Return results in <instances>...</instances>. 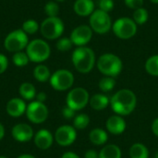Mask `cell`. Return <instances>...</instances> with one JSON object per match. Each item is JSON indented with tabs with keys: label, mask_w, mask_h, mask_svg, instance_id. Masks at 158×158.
Instances as JSON below:
<instances>
[{
	"label": "cell",
	"mask_w": 158,
	"mask_h": 158,
	"mask_svg": "<svg viewBox=\"0 0 158 158\" xmlns=\"http://www.w3.org/2000/svg\"><path fill=\"white\" fill-rule=\"evenodd\" d=\"M44 11L48 17H57L59 12V6L56 2H48L44 6Z\"/></svg>",
	"instance_id": "cell-31"
},
{
	"label": "cell",
	"mask_w": 158,
	"mask_h": 158,
	"mask_svg": "<svg viewBox=\"0 0 158 158\" xmlns=\"http://www.w3.org/2000/svg\"><path fill=\"white\" fill-rule=\"evenodd\" d=\"M106 127L108 132L114 135H119L126 130V122L124 118L119 115H113L108 118L106 123Z\"/></svg>",
	"instance_id": "cell-15"
},
{
	"label": "cell",
	"mask_w": 158,
	"mask_h": 158,
	"mask_svg": "<svg viewBox=\"0 0 158 158\" xmlns=\"http://www.w3.org/2000/svg\"><path fill=\"white\" fill-rule=\"evenodd\" d=\"M54 142V136L47 130L39 131L34 136V143L35 145L42 150H46L50 148Z\"/></svg>",
	"instance_id": "cell-17"
},
{
	"label": "cell",
	"mask_w": 158,
	"mask_h": 158,
	"mask_svg": "<svg viewBox=\"0 0 158 158\" xmlns=\"http://www.w3.org/2000/svg\"><path fill=\"white\" fill-rule=\"evenodd\" d=\"M77 138L76 129L69 125L60 126L55 133V140L60 146L71 145Z\"/></svg>",
	"instance_id": "cell-12"
},
{
	"label": "cell",
	"mask_w": 158,
	"mask_h": 158,
	"mask_svg": "<svg viewBox=\"0 0 158 158\" xmlns=\"http://www.w3.org/2000/svg\"><path fill=\"white\" fill-rule=\"evenodd\" d=\"M93 37V30L90 26L87 25H80L76 27L71 34L70 40L73 44L78 46H85Z\"/></svg>",
	"instance_id": "cell-13"
},
{
	"label": "cell",
	"mask_w": 158,
	"mask_h": 158,
	"mask_svg": "<svg viewBox=\"0 0 158 158\" xmlns=\"http://www.w3.org/2000/svg\"><path fill=\"white\" fill-rule=\"evenodd\" d=\"M73 8L75 13L81 17L91 16L94 11V3L93 0H76Z\"/></svg>",
	"instance_id": "cell-18"
},
{
	"label": "cell",
	"mask_w": 158,
	"mask_h": 158,
	"mask_svg": "<svg viewBox=\"0 0 158 158\" xmlns=\"http://www.w3.org/2000/svg\"><path fill=\"white\" fill-rule=\"evenodd\" d=\"M40 31L44 38L55 40L62 35L64 23L58 17H48L41 23Z\"/></svg>",
	"instance_id": "cell-5"
},
{
	"label": "cell",
	"mask_w": 158,
	"mask_h": 158,
	"mask_svg": "<svg viewBox=\"0 0 158 158\" xmlns=\"http://www.w3.org/2000/svg\"><path fill=\"white\" fill-rule=\"evenodd\" d=\"M33 77L40 82H44L50 80V70L44 65H38L33 69Z\"/></svg>",
	"instance_id": "cell-24"
},
{
	"label": "cell",
	"mask_w": 158,
	"mask_h": 158,
	"mask_svg": "<svg viewBox=\"0 0 158 158\" xmlns=\"http://www.w3.org/2000/svg\"><path fill=\"white\" fill-rule=\"evenodd\" d=\"M90 27L95 32L104 34L112 28L111 18L107 12L101 9L94 10L90 16Z\"/></svg>",
	"instance_id": "cell-9"
},
{
	"label": "cell",
	"mask_w": 158,
	"mask_h": 158,
	"mask_svg": "<svg viewBox=\"0 0 158 158\" xmlns=\"http://www.w3.org/2000/svg\"><path fill=\"white\" fill-rule=\"evenodd\" d=\"M26 115L28 119L32 123L41 124L48 118V108L44 103L34 101L27 106Z\"/></svg>",
	"instance_id": "cell-11"
},
{
	"label": "cell",
	"mask_w": 158,
	"mask_h": 158,
	"mask_svg": "<svg viewBox=\"0 0 158 158\" xmlns=\"http://www.w3.org/2000/svg\"><path fill=\"white\" fill-rule=\"evenodd\" d=\"M36 98H37L36 101L41 102V103H44L46 100V94L44 93H43V92L42 93H39V94H36Z\"/></svg>",
	"instance_id": "cell-39"
},
{
	"label": "cell",
	"mask_w": 158,
	"mask_h": 158,
	"mask_svg": "<svg viewBox=\"0 0 158 158\" xmlns=\"http://www.w3.org/2000/svg\"><path fill=\"white\" fill-rule=\"evenodd\" d=\"M51 86L56 91H67L74 83V76L68 69H58L50 77Z\"/></svg>",
	"instance_id": "cell-10"
},
{
	"label": "cell",
	"mask_w": 158,
	"mask_h": 158,
	"mask_svg": "<svg viewBox=\"0 0 158 158\" xmlns=\"http://www.w3.org/2000/svg\"><path fill=\"white\" fill-rule=\"evenodd\" d=\"M112 30L117 37L127 40L132 38L137 32V24L129 18L118 19L112 25Z\"/></svg>",
	"instance_id": "cell-8"
},
{
	"label": "cell",
	"mask_w": 158,
	"mask_h": 158,
	"mask_svg": "<svg viewBox=\"0 0 158 158\" xmlns=\"http://www.w3.org/2000/svg\"><path fill=\"white\" fill-rule=\"evenodd\" d=\"M130 156L131 158H149V151L144 144L136 143L130 148Z\"/></svg>",
	"instance_id": "cell-22"
},
{
	"label": "cell",
	"mask_w": 158,
	"mask_h": 158,
	"mask_svg": "<svg viewBox=\"0 0 158 158\" xmlns=\"http://www.w3.org/2000/svg\"><path fill=\"white\" fill-rule=\"evenodd\" d=\"M90 123V118L86 114H79L75 116L73 120V127L76 130H84L88 127Z\"/></svg>",
	"instance_id": "cell-26"
},
{
	"label": "cell",
	"mask_w": 158,
	"mask_h": 158,
	"mask_svg": "<svg viewBox=\"0 0 158 158\" xmlns=\"http://www.w3.org/2000/svg\"><path fill=\"white\" fill-rule=\"evenodd\" d=\"M97 69L107 77H116L122 70L121 59L114 54H104L97 60Z\"/></svg>",
	"instance_id": "cell-3"
},
{
	"label": "cell",
	"mask_w": 158,
	"mask_h": 158,
	"mask_svg": "<svg viewBox=\"0 0 158 158\" xmlns=\"http://www.w3.org/2000/svg\"><path fill=\"white\" fill-rule=\"evenodd\" d=\"M72 63L79 72L89 73L95 64L94 52L90 47L79 46L72 54Z\"/></svg>",
	"instance_id": "cell-2"
},
{
	"label": "cell",
	"mask_w": 158,
	"mask_h": 158,
	"mask_svg": "<svg viewBox=\"0 0 158 158\" xmlns=\"http://www.w3.org/2000/svg\"><path fill=\"white\" fill-rule=\"evenodd\" d=\"M155 158H158V151H157V152H156V156H155Z\"/></svg>",
	"instance_id": "cell-44"
},
{
	"label": "cell",
	"mask_w": 158,
	"mask_h": 158,
	"mask_svg": "<svg viewBox=\"0 0 158 158\" xmlns=\"http://www.w3.org/2000/svg\"><path fill=\"white\" fill-rule=\"evenodd\" d=\"M145 69L148 74L158 77V55L152 56L146 60Z\"/></svg>",
	"instance_id": "cell-25"
},
{
	"label": "cell",
	"mask_w": 158,
	"mask_h": 158,
	"mask_svg": "<svg viewBox=\"0 0 158 158\" xmlns=\"http://www.w3.org/2000/svg\"><path fill=\"white\" fill-rule=\"evenodd\" d=\"M39 29V25L34 19H28L22 24V31L26 34H34Z\"/></svg>",
	"instance_id": "cell-30"
},
{
	"label": "cell",
	"mask_w": 158,
	"mask_h": 158,
	"mask_svg": "<svg viewBox=\"0 0 158 158\" xmlns=\"http://www.w3.org/2000/svg\"><path fill=\"white\" fill-rule=\"evenodd\" d=\"M116 85V81L113 77H104L100 80L99 83H98V86H99V89L104 92V93H107V92H110L114 89Z\"/></svg>",
	"instance_id": "cell-27"
},
{
	"label": "cell",
	"mask_w": 158,
	"mask_h": 158,
	"mask_svg": "<svg viewBox=\"0 0 158 158\" xmlns=\"http://www.w3.org/2000/svg\"><path fill=\"white\" fill-rule=\"evenodd\" d=\"M84 158H99V154L95 150H88L84 154Z\"/></svg>",
	"instance_id": "cell-37"
},
{
	"label": "cell",
	"mask_w": 158,
	"mask_h": 158,
	"mask_svg": "<svg viewBox=\"0 0 158 158\" xmlns=\"http://www.w3.org/2000/svg\"><path fill=\"white\" fill-rule=\"evenodd\" d=\"M61 158H81L78 155H76L75 153H73V152H67V153H65Z\"/></svg>",
	"instance_id": "cell-40"
},
{
	"label": "cell",
	"mask_w": 158,
	"mask_h": 158,
	"mask_svg": "<svg viewBox=\"0 0 158 158\" xmlns=\"http://www.w3.org/2000/svg\"><path fill=\"white\" fill-rule=\"evenodd\" d=\"M72 44L70 38H60L56 43V48L61 52H67L71 49Z\"/></svg>",
	"instance_id": "cell-32"
},
{
	"label": "cell",
	"mask_w": 158,
	"mask_h": 158,
	"mask_svg": "<svg viewBox=\"0 0 158 158\" xmlns=\"http://www.w3.org/2000/svg\"><path fill=\"white\" fill-rule=\"evenodd\" d=\"M56 1H57V2H63V1H65V0H56Z\"/></svg>",
	"instance_id": "cell-45"
},
{
	"label": "cell",
	"mask_w": 158,
	"mask_h": 158,
	"mask_svg": "<svg viewBox=\"0 0 158 158\" xmlns=\"http://www.w3.org/2000/svg\"><path fill=\"white\" fill-rule=\"evenodd\" d=\"M0 158H7V157H6V156H0Z\"/></svg>",
	"instance_id": "cell-46"
},
{
	"label": "cell",
	"mask_w": 158,
	"mask_h": 158,
	"mask_svg": "<svg viewBox=\"0 0 158 158\" xmlns=\"http://www.w3.org/2000/svg\"><path fill=\"white\" fill-rule=\"evenodd\" d=\"M8 66V60L6 56L3 54H0V74L4 73Z\"/></svg>",
	"instance_id": "cell-36"
},
{
	"label": "cell",
	"mask_w": 158,
	"mask_h": 158,
	"mask_svg": "<svg viewBox=\"0 0 158 158\" xmlns=\"http://www.w3.org/2000/svg\"><path fill=\"white\" fill-rule=\"evenodd\" d=\"M133 20L136 24H144L148 20V11L143 7L135 9L133 12Z\"/></svg>",
	"instance_id": "cell-28"
},
{
	"label": "cell",
	"mask_w": 158,
	"mask_h": 158,
	"mask_svg": "<svg viewBox=\"0 0 158 158\" xmlns=\"http://www.w3.org/2000/svg\"><path fill=\"white\" fill-rule=\"evenodd\" d=\"M125 5L132 9H137L140 7H143V0H125Z\"/></svg>",
	"instance_id": "cell-34"
},
{
	"label": "cell",
	"mask_w": 158,
	"mask_h": 158,
	"mask_svg": "<svg viewBox=\"0 0 158 158\" xmlns=\"http://www.w3.org/2000/svg\"><path fill=\"white\" fill-rule=\"evenodd\" d=\"M20 96L25 100H32L36 96V89L33 84L30 82H24L19 89Z\"/></svg>",
	"instance_id": "cell-23"
},
{
	"label": "cell",
	"mask_w": 158,
	"mask_h": 158,
	"mask_svg": "<svg viewBox=\"0 0 158 158\" xmlns=\"http://www.w3.org/2000/svg\"><path fill=\"white\" fill-rule=\"evenodd\" d=\"M50 53L49 44L42 39L31 41L26 47V54L29 56V59L35 63L45 61L50 56Z\"/></svg>",
	"instance_id": "cell-4"
},
{
	"label": "cell",
	"mask_w": 158,
	"mask_h": 158,
	"mask_svg": "<svg viewBox=\"0 0 158 158\" xmlns=\"http://www.w3.org/2000/svg\"><path fill=\"white\" fill-rule=\"evenodd\" d=\"M150 1L154 4H158V0H150Z\"/></svg>",
	"instance_id": "cell-43"
},
{
	"label": "cell",
	"mask_w": 158,
	"mask_h": 158,
	"mask_svg": "<svg viewBox=\"0 0 158 158\" xmlns=\"http://www.w3.org/2000/svg\"><path fill=\"white\" fill-rule=\"evenodd\" d=\"M89 140L94 145H104L108 140V134L105 130L95 128L90 131Z\"/></svg>",
	"instance_id": "cell-20"
},
{
	"label": "cell",
	"mask_w": 158,
	"mask_h": 158,
	"mask_svg": "<svg viewBox=\"0 0 158 158\" xmlns=\"http://www.w3.org/2000/svg\"><path fill=\"white\" fill-rule=\"evenodd\" d=\"M99 158H121V150L116 144H106L100 151Z\"/></svg>",
	"instance_id": "cell-21"
},
{
	"label": "cell",
	"mask_w": 158,
	"mask_h": 158,
	"mask_svg": "<svg viewBox=\"0 0 158 158\" xmlns=\"http://www.w3.org/2000/svg\"><path fill=\"white\" fill-rule=\"evenodd\" d=\"M89 104L93 109L100 111L106 108L107 106L110 105V99L103 94H96L90 97Z\"/></svg>",
	"instance_id": "cell-19"
},
{
	"label": "cell",
	"mask_w": 158,
	"mask_h": 158,
	"mask_svg": "<svg viewBox=\"0 0 158 158\" xmlns=\"http://www.w3.org/2000/svg\"><path fill=\"white\" fill-rule=\"evenodd\" d=\"M90 101V95L86 89L77 87L69 92L67 95V106L75 111L83 109Z\"/></svg>",
	"instance_id": "cell-7"
},
{
	"label": "cell",
	"mask_w": 158,
	"mask_h": 158,
	"mask_svg": "<svg viewBox=\"0 0 158 158\" xmlns=\"http://www.w3.org/2000/svg\"><path fill=\"white\" fill-rule=\"evenodd\" d=\"M29 44L27 34L21 30H15L11 31L4 41V46L8 52H19L27 47Z\"/></svg>",
	"instance_id": "cell-6"
},
{
	"label": "cell",
	"mask_w": 158,
	"mask_h": 158,
	"mask_svg": "<svg viewBox=\"0 0 158 158\" xmlns=\"http://www.w3.org/2000/svg\"><path fill=\"white\" fill-rule=\"evenodd\" d=\"M62 115L65 118L67 119H70L72 118H75V110H73L72 108L69 107L68 106H65L62 110Z\"/></svg>",
	"instance_id": "cell-35"
},
{
	"label": "cell",
	"mask_w": 158,
	"mask_h": 158,
	"mask_svg": "<svg viewBox=\"0 0 158 158\" xmlns=\"http://www.w3.org/2000/svg\"><path fill=\"white\" fill-rule=\"evenodd\" d=\"M98 6H99V9L108 13L113 9L114 2L113 0H98Z\"/></svg>",
	"instance_id": "cell-33"
},
{
	"label": "cell",
	"mask_w": 158,
	"mask_h": 158,
	"mask_svg": "<svg viewBox=\"0 0 158 158\" xmlns=\"http://www.w3.org/2000/svg\"><path fill=\"white\" fill-rule=\"evenodd\" d=\"M13 63L17 66V67H24L29 63V56H27L26 53L24 52H17L14 54L13 57H12Z\"/></svg>",
	"instance_id": "cell-29"
},
{
	"label": "cell",
	"mask_w": 158,
	"mask_h": 158,
	"mask_svg": "<svg viewBox=\"0 0 158 158\" xmlns=\"http://www.w3.org/2000/svg\"><path fill=\"white\" fill-rule=\"evenodd\" d=\"M18 158H36L34 157L33 156H31V155H21V156H19Z\"/></svg>",
	"instance_id": "cell-42"
},
{
	"label": "cell",
	"mask_w": 158,
	"mask_h": 158,
	"mask_svg": "<svg viewBox=\"0 0 158 158\" xmlns=\"http://www.w3.org/2000/svg\"><path fill=\"white\" fill-rule=\"evenodd\" d=\"M137 105V96L130 89L118 91L110 99L112 110L121 117L131 114Z\"/></svg>",
	"instance_id": "cell-1"
},
{
	"label": "cell",
	"mask_w": 158,
	"mask_h": 158,
	"mask_svg": "<svg viewBox=\"0 0 158 158\" xmlns=\"http://www.w3.org/2000/svg\"><path fill=\"white\" fill-rule=\"evenodd\" d=\"M27 106L20 98H12L6 104V112L12 118H19L26 112Z\"/></svg>",
	"instance_id": "cell-16"
},
{
	"label": "cell",
	"mask_w": 158,
	"mask_h": 158,
	"mask_svg": "<svg viewBox=\"0 0 158 158\" xmlns=\"http://www.w3.org/2000/svg\"><path fill=\"white\" fill-rule=\"evenodd\" d=\"M152 131L156 137H158V118H156L152 123Z\"/></svg>",
	"instance_id": "cell-38"
},
{
	"label": "cell",
	"mask_w": 158,
	"mask_h": 158,
	"mask_svg": "<svg viewBox=\"0 0 158 158\" xmlns=\"http://www.w3.org/2000/svg\"><path fill=\"white\" fill-rule=\"evenodd\" d=\"M4 135H5V128H4V126L0 123V141L4 138Z\"/></svg>",
	"instance_id": "cell-41"
},
{
	"label": "cell",
	"mask_w": 158,
	"mask_h": 158,
	"mask_svg": "<svg viewBox=\"0 0 158 158\" xmlns=\"http://www.w3.org/2000/svg\"><path fill=\"white\" fill-rule=\"evenodd\" d=\"M12 137L20 143H26L31 140L33 137V130L32 128L25 123H19L13 127L12 129Z\"/></svg>",
	"instance_id": "cell-14"
}]
</instances>
